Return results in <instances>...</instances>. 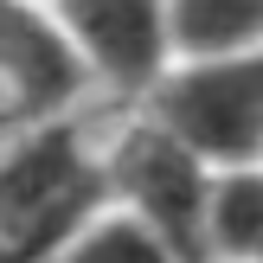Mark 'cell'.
I'll return each instance as SVG.
<instances>
[{"label": "cell", "mask_w": 263, "mask_h": 263, "mask_svg": "<svg viewBox=\"0 0 263 263\" xmlns=\"http://www.w3.org/2000/svg\"><path fill=\"white\" fill-rule=\"evenodd\" d=\"M103 180L84 167L71 135H45L0 161V263H32L39 251L71 238Z\"/></svg>", "instance_id": "2"}, {"label": "cell", "mask_w": 263, "mask_h": 263, "mask_svg": "<svg viewBox=\"0 0 263 263\" xmlns=\"http://www.w3.org/2000/svg\"><path fill=\"white\" fill-rule=\"evenodd\" d=\"M205 244L263 263V174H231V180L212 186V205H205Z\"/></svg>", "instance_id": "7"}, {"label": "cell", "mask_w": 263, "mask_h": 263, "mask_svg": "<svg viewBox=\"0 0 263 263\" xmlns=\"http://www.w3.org/2000/svg\"><path fill=\"white\" fill-rule=\"evenodd\" d=\"M154 122L199 161L251 167L263 154V51L199 58L154 90Z\"/></svg>", "instance_id": "1"}, {"label": "cell", "mask_w": 263, "mask_h": 263, "mask_svg": "<svg viewBox=\"0 0 263 263\" xmlns=\"http://www.w3.org/2000/svg\"><path fill=\"white\" fill-rule=\"evenodd\" d=\"M64 263H180L141 218H103L64 251Z\"/></svg>", "instance_id": "8"}, {"label": "cell", "mask_w": 263, "mask_h": 263, "mask_svg": "<svg viewBox=\"0 0 263 263\" xmlns=\"http://www.w3.org/2000/svg\"><path fill=\"white\" fill-rule=\"evenodd\" d=\"M0 77H7L32 109H58L77 90L84 64H77L71 39L51 32L26 0H0Z\"/></svg>", "instance_id": "5"}, {"label": "cell", "mask_w": 263, "mask_h": 263, "mask_svg": "<svg viewBox=\"0 0 263 263\" xmlns=\"http://www.w3.org/2000/svg\"><path fill=\"white\" fill-rule=\"evenodd\" d=\"M167 39L199 58H231L263 39V0H167Z\"/></svg>", "instance_id": "6"}, {"label": "cell", "mask_w": 263, "mask_h": 263, "mask_svg": "<svg viewBox=\"0 0 263 263\" xmlns=\"http://www.w3.org/2000/svg\"><path fill=\"white\" fill-rule=\"evenodd\" d=\"M71 39L116 84H154L167 51V0H58Z\"/></svg>", "instance_id": "4"}, {"label": "cell", "mask_w": 263, "mask_h": 263, "mask_svg": "<svg viewBox=\"0 0 263 263\" xmlns=\"http://www.w3.org/2000/svg\"><path fill=\"white\" fill-rule=\"evenodd\" d=\"M109 180H116V193L135 205V218L180 263L205 257V205H212V186H205V174H199V154L180 148L161 122L122 135V148H116V161H109Z\"/></svg>", "instance_id": "3"}]
</instances>
